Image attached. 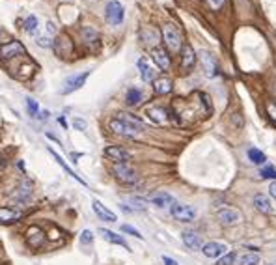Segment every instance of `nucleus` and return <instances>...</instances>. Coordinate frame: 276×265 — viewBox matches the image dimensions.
I'll list each match as a JSON object with an SVG mask.
<instances>
[{"label":"nucleus","instance_id":"obj_9","mask_svg":"<svg viewBox=\"0 0 276 265\" xmlns=\"http://www.w3.org/2000/svg\"><path fill=\"white\" fill-rule=\"evenodd\" d=\"M196 66V55H194V49L190 45H183L181 49V71L183 73H190Z\"/></svg>","mask_w":276,"mask_h":265},{"label":"nucleus","instance_id":"obj_13","mask_svg":"<svg viewBox=\"0 0 276 265\" xmlns=\"http://www.w3.org/2000/svg\"><path fill=\"white\" fill-rule=\"evenodd\" d=\"M25 55V47L21 41H10V43L2 45L0 47V58H13V56H21Z\"/></svg>","mask_w":276,"mask_h":265},{"label":"nucleus","instance_id":"obj_38","mask_svg":"<svg viewBox=\"0 0 276 265\" xmlns=\"http://www.w3.org/2000/svg\"><path fill=\"white\" fill-rule=\"evenodd\" d=\"M73 125H75V127H77L79 131H86V122H84V120H80V118H75Z\"/></svg>","mask_w":276,"mask_h":265},{"label":"nucleus","instance_id":"obj_40","mask_svg":"<svg viewBox=\"0 0 276 265\" xmlns=\"http://www.w3.org/2000/svg\"><path fill=\"white\" fill-rule=\"evenodd\" d=\"M269 192H270V196H272V198H274V200H276V179H274V181H272V183H270Z\"/></svg>","mask_w":276,"mask_h":265},{"label":"nucleus","instance_id":"obj_17","mask_svg":"<svg viewBox=\"0 0 276 265\" xmlns=\"http://www.w3.org/2000/svg\"><path fill=\"white\" fill-rule=\"evenodd\" d=\"M151 56H153V62L157 64V68H160L162 71L170 69V56H168V52L162 47H155L151 50Z\"/></svg>","mask_w":276,"mask_h":265},{"label":"nucleus","instance_id":"obj_41","mask_svg":"<svg viewBox=\"0 0 276 265\" xmlns=\"http://www.w3.org/2000/svg\"><path fill=\"white\" fill-rule=\"evenodd\" d=\"M6 167V159H4V157H2V155H0V170H2V168Z\"/></svg>","mask_w":276,"mask_h":265},{"label":"nucleus","instance_id":"obj_29","mask_svg":"<svg viewBox=\"0 0 276 265\" xmlns=\"http://www.w3.org/2000/svg\"><path fill=\"white\" fill-rule=\"evenodd\" d=\"M241 265H259V254L258 252H246L239 258Z\"/></svg>","mask_w":276,"mask_h":265},{"label":"nucleus","instance_id":"obj_2","mask_svg":"<svg viewBox=\"0 0 276 265\" xmlns=\"http://www.w3.org/2000/svg\"><path fill=\"white\" fill-rule=\"evenodd\" d=\"M112 174L123 185H133V183L138 181V174H136V170L131 167L129 163H114Z\"/></svg>","mask_w":276,"mask_h":265},{"label":"nucleus","instance_id":"obj_7","mask_svg":"<svg viewBox=\"0 0 276 265\" xmlns=\"http://www.w3.org/2000/svg\"><path fill=\"white\" fill-rule=\"evenodd\" d=\"M216 219L222 226H235L241 222V213L233 207H220L216 211Z\"/></svg>","mask_w":276,"mask_h":265},{"label":"nucleus","instance_id":"obj_36","mask_svg":"<svg viewBox=\"0 0 276 265\" xmlns=\"http://www.w3.org/2000/svg\"><path fill=\"white\" fill-rule=\"evenodd\" d=\"M259 176H261V178H270V179H276V170H274V168H270V167H267V168H261V172H259Z\"/></svg>","mask_w":276,"mask_h":265},{"label":"nucleus","instance_id":"obj_18","mask_svg":"<svg viewBox=\"0 0 276 265\" xmlns=\"http://www.w3.org/2000/svg\"><path fill=\"white\" fill-rule=\"evenodd\" d=\"M153 92L157 95H166V93L172 92V80L168 77H159L153 80Z\"/></svg>","mask_w":276,"mask_h":265},{"label":"nucleus","instance_id":"obj_11","mask_svg":"<svg viewBox=\"0 0 276 265\" xmlns=\"http://www.w3.org/2000/svg\"><path fill=\"white\" fill-rule=\"evenodd\" d=\"M181 241H183V245L190 250H200L203 247L202 245V235H198L194 230H185L183 234H181Z\"/></svg>","mask_w":276,"mask_h":265},{"label":"nucleus","instance_id":"obj_15","mask_svg":"<svg viewBox=\"0 0 276 265\" xmlns=\"http://www.w3.org/2000/svg\"><path fill=\"white\" fill-rule=\"evenodd\" d=\"M200 58H202V64H203V69H205V75H207L209 79H213L216 75V60L215 56L207 52V50H202L200 52Z\"/></svg>","mask_w":276,"mask_h":265},{"label":"nucleus","instance_id":"obj_21","mask_svg":"<svg viewBox=\"0 0 276 265\" xmlns=\"http://www.w3.org/2000/svg\"><path fill=\"white\" fill-rule=\"evenodd\" d=\"M23 217V213L12 207H0V224H8V222H15Z\"/></svg>","mask_w":276,"mask_h":265},{"label":"nucleus","instance_id":"obj_8","mask_svg":"<svg viewBox=\"0 0 276 265\" xmlns=\"http://www.w3.org/2000/svg\"><path fill=\"white\" fill-rule=\"evenodd\" d=\"M88 77H90V71H84V73L71 75V77H68V79L64 80V88H62V93H66V95H68V93H71V92H75V90L82 88Z\"/></svg>","mask_w":276,"mask_h":265},{"label":"nucleus","instance_id":"obj_32","mask_svg":"<svg viewBox=\"0 0 276 265\" xmlns=\"http://www.w3.org/2000/svg\"><path fill=\"white\" fill-rule=\"evenodd\" d=\"M26 109L30 112V116H37V114H39V105H37L36 99H32V97L26 99Z\"/></svg>","mask_w":276,"mask_h":265},{"label":"nucleus","instance_id":"obj_27","mask_svg":"<svg viewBox=\"0 0 276 265\" xmlns=\"http://www.w3.org/2000/svg\"><path fill=\"white\" fill-rule=\"evenodd\" d=\"M142 101V90L140 88H129L125 95V103L129 107H136Z\"/></svg>","mask_w":276,"mask_h":265},{"label":"nucleus","instance_id":"obj_22","mask_svg":"<svg viewBox=\"0 0 276 265\" xmlns=\"http://www.w3.org/2000/svg\"><path fill=\"white\" fill-rule=\"evenodd\" d=\"M101 235H103L108 243H112V245H120V247H123L125 250H131L129 245H127V241L123 239L122 235H118V234H114V232H111V230H104V228L101 230Z\"/></svg>","mask_w":276,"mask_h":265},{"label":"nucleus","instance_id":"obj_20","mask_svg":"<svg viewBox=\"0 0 276 265\" xmlns=\"http://www.w3.org/2000/svg\"><path fill=\"white\" fill-rule=\"evenodd\" d=\"M28 243H30V247L34 248H39L41 245L45 243V234L41 232V228H37V226H32L28 230Z\"/></svg>","mask_w":276,"mask_h":265},{"label":"nucleus","instance_id":"obj_19","mask_svg":"<svg viewBox=\"0 0 276 265\" xmlns=\"http://www.w3.org/2000/svg\"><path fill=\"white\" fill-rule=\"evenodd\" d=\"M146 114L151 122H155V124H159V125L166 124V120H168V112H166L164 109H160V107H151V109H147Z\"/></svg>","mask_w":276,"mask_h":265},{"label":"nucleus","instance_id":"obj_35","mask_svg":"<svg viewBox=\"0 0 276 265\" xmlns=\"http://www.w3.org/2000/svg\"><path fill=\"white\" fill-rule=\"evenodd\" d=\"M36 43L39 45V47H43V49H50V47H52V39H50L49 36H39L36 39Z\"/></svg>","mask_w":276,"mask_h":265},{"label":"nucleus","instance_id":"obj_4","mask_svg":"<svg viewBox=\"0 0 276 265\" xmlns=\"http://www.w3.org/2000/svg\"><path fill=\"white\" fill-rule=\"evenodd\" d=\"M170 213L179 222H192L196 219V209L192 205H187V203H174L170 207Z\"/></svg>","mask_w":276,"mask_h":265},{"label":"nucleus","instance_id":"obj_37","mask_svg":"<svg viewBox=\"0 0 276 265\" xmlns=\"http://www.w3.org/2000/svg\"><path fill=\"white\" fill-rule=\"evenodd\" d=\"M92 241H93V234L90 230H84L82 235H80V243H82V245H88V243H92Z\"/></svg>","mask_w":276,"mask_h":265},{"label":"nucleus","instance_id":"obj_39","mask_svg":"<svg viewBox=\"0 0 276 265\" xmlns=\"http://www.w3.org/2000/svg\"><path fill=\"white\" fill-rule=\"evenodd\" d=\"M162 261H164V265H179L176 259H172V258H168V256H162Z\"/></svg>","mask_w":276,"mask_h":265},{"label":"nucleus","instance_id":"obj_30","mask_svg":"<svg viewBox=\"0 0 276 265\" xmlns=\"http://www.w3.org/2000/svg\"><path fill=\"white\" fill-rule=\"evenodd\" d=\"M37 17L36 15H28V17L25 19V25H23V28H25V32L26 34H36V30H37Z\"/></svg>","mask_w":276,"mask_h":265},{"label":"nucleus","instance_id":"obj_33","mask_svg":"<svg viewBox=\"0 0 276 265\" xmlns=\"http://www.w3.org/2000/svg\"><path fill=\"white\" fill-rule=\"evenodd\" d=\"M235 261V252H226L222 258L216 259V265H233Z\"/></svg>","mask_w":276,"mask_h":265},{"label":"nucleus","instance_id":"obj_26","mask_svg":"<svg viewBox=\"0 0 276 265\" xmlns=\"http://www.w3.org/2000/svg\"><path fill=\"white\" fill-rule=\"evenodd\" d=\"M49 151H50V155H52V157H54V159H56V163H58V165H60V167L64 168V170H66V172H68L69 176H71V178H75V179H77V181H79V183H82V185H86V181H84V179L80 178V176H77V174H75L73 170H71V168H69L68 165H66V161H64V159H62V157H60V155L56 153L54 149H49Z\"/></svg>","mask_w":276,"mask_h":265},{"label":"nucleus","instance_id":"obj_1","mask_svg":"<svg viewBox=\"0 0 276 265\" xmlns=\"http://www.w3.org/2000/svg\"><path fill=\"white\" fill-rule=\"evenodd\" d=\"M108 127H111L112 133H116L120 136L135 138L136 135H140L142 131H144V122L135 118L133 114L120 112L116 118H112L111 122H108Z\"/></svg>","mask_w":276,"mask_h":265},{"label":"nucleus","instance_id":"obj_3","mask_svg":"<svg viewBox=\"0 0 276 265\" xmlns=\"http://www.w3.org/2000/svg\"><path fill=\"white\" fill-rule=\"evenodd\" d=\"M162 37H164V43L168 47V50L172 52H181L183 45H181V36H179L178 28L174 25H164L162 26Z\"/></svg>","mask_w":276,"mask_h":265},{"label":"nucleus","instance_id":"obj_12","mask_svg":"<svg viewBox=\"0 0 276 265\" xmlns=\"http://www.w3.org/2000/svg\"><path fill=\"white\" fill-rule=\"evenodd\" d=\"M104 155H106L111 161H114V163H129L131 161L129 151L120 148V146H108V148L104 149Z\"/></svg>","mask_w":276,"mask_h":265},{"label":"nucleus","instance_id":"obj_10","mask_svg":"<svg viewBox=\"0 0 276 265\" xmlns=\"http://www.w3.org/2000/svg\"><path fill=\"white\" fill-rule=\"evenodd\" d=\"M202 252L205 258H211V259H218L226 254V245L224 243H216V241H211L207 245L202 247Z\"/></svg>","mask_w":276,"mask_h":265},{"label":"nucleus","instance_id":"obj_5","mask_svg":"<svg viewBox=\"0 0 276 265\" xmlns=\"http://www.w3.org/2000/svg\"><path fill=\"white\" fill-rule=\"evenodd\" d=\"M30 198H32V185H30V181L25 179V181H21V185L10 194V202L17 203V205H25V203H28Z\"/></svg>","mask_w":276,"mask_h":265},{"label":"nucleus","instance_id":"obj_23","mask_svg":"<svg viewBox=\"0 0 276 265\" xmlns=\"http://www.w3.org/2000/svg\"><path fill=\"white\" fill-rule=\"evenodd\" d=\"M138 69H140V77H142V80H144V82H151V80L155 79L153 68L147 64L146 58H140V60H138Z\"/></svg>","mask_w":276,"mask_h":265},{"label":"nucleus","instance_id":"obj_43","mask_svg":"<svg viewBox=\"0 0 276 265\" xmlns=\"http://www.w3.org/2000/svg\"><path fill=\"white\" fill-rule=\"evenodd\" d=\"M269 265H274V263H269Z\"/></svg>","mask_w":276,"mask_h":265},{"label":"nucleus","instance_id":"obj_42","mask_svg":"<svg viewBox=\"0 0 276 265\" xmlns=\"http://www.w3.org/2000/svg\"><path fill=\"white\" fill-rule=\"evenodd\" d=\"M0 37H2V30H0Z\"/></svg>","mask_w":276,"mask_h":265},{"label":"nucleus","instance_id":"obj_14","mask_svg":"<svg viewBox=\"0 0 276 265\" xmlns=\"http://www.w3.org/2000/svg\"><path fill=\"white\" fill-rule=\"evenodd\" d=\"M92 207H93V213H95V215H97L101 221H104V222H116L118 221L116 213H112L108 207H104V205L99 202V200H93Z\"/></svg>","mask_w":276,"mask_h":265},{"label":"nucleus","instance_id":"obj_31","mask_svg":"<svg viewBox=\"0 0 276 265\" xmlns=\"http://www.w3.org/2000/svg\"><path fill=\"white\" fill-rule=\"evenodd\" d=\"M248 157H250V161L252 163H256V165H263L265 163V153H261V151L256 148L248 149Z\"/></svg>","mask_w":276,"mask_h":265},{"label":"nucleus","instance_id":"obj_28","mask_svg":"<svg viewBox=\"0 0 276 265\" xmlns=\"http://www.w3.org/2000/svg\"><path fill=\"white\" fill-rule=\"evenodd\" d=\"M80 36H82V39H84L88 45L97 43V41H99L97 30H95V28H92V26H84V28L80 30Z\"/></svg>","mask_w":276,"mask_h":265},{"label":"nucleus","instance_id":"obj_6","mask_svg":"<svg viewBox=\"0 0 276 265\" xmlns=\"http://www.w3.org/2000/svg\"><path fill=\"white\" fill-rule=\"evenodd\" d=\"M104 17L111 25H122L123 17H125V12H123V6L118 2V0H112L106 4V10H104Z\"/></svg>","mask_w":276,"mask_h":265},{"label":"nucleus","instance_id":"obj_24","mask_svg":"<svg viewBox=\"0 0 276 265\" xmlns=\"http://www.w3.org/2000/svg\"><path fill=\"white\" fill-rule=\"evenodd\" d=\"M142 37V41L147 45H153V49L155 47H159V32L153 30V28H144L140 34Z\"/></svg>","mask_w":276,"mask_h":265},{"label":"nucleus","instance_id":"obj_34","mask_svg":"<svg viewBox=\"0 0 276 265\" xmlns=\"http://www.w3.org/2000/svg\"><path fill=\"white\" fill-rule=\"evenodd\" d=\"M122 232H125V234H131L133 237H136V239H144V235H142L136 228L129 226V224H123V226H122Z\"/></svg>","mask_w":276,"mask_h":265},{"label":"nucleus","instance_id":"obj_16","mask_svg":"<svg viewBox=\"0 0 276 265\" xmlns=\"http://www.w3.org/2000/svg\"><path fill=\"white\" fill-rule=\"evenodd\" d=\"M149 202L153 203V205H157V207H160V209H164V207H172L174 203V196L172 194H168V192H155V194H151L149 196Z\"/></svg>","mask_w":276,"mask_h":265},{"label":"nucleus","instance_id":"obj_25","mask_svg":"<svg viewBox=\"0 0 276 265\" xmlns=\"http://www.w3.org/2000/svg\"><path fill=\"white\" fill-rule=\"evenodd\" d=\"M254 205H256V209L259 213H270L272 211V205H270L269 198L265 196V194H256L254 196Z\"/></svg>","mask_w":276,"mask_h":265}]
</instances>
